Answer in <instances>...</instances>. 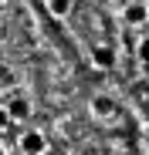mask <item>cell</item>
<instances>
[{"label": "cell", "instance_id": "obj_6", "mask_svg": "<svg viewBox=\"0 0 149 155\" xmlns=\"http://www.w3.org/2000/svg\"><path fill=\"white\" fill-rule=\"evenodd\" d=\"M47 10H51V17H68L71 14V0H44Z\"/></svg>", "mask_w": 149, "mask_h": 155}, {"label": "cell", "instance_id": "obj_8", "mask_svg": "<svg viewBox=\"0 0 149 155\" xmlns=\"http://www.w3.org/2000/svg\"><path fill=\"white\" fill-rule=\"evenodd\" d=\"M10 111H7V105H0V132H7V128H10Z\"/></svg>", "mask_w": 149, "mask_h": 155}, {"label": "cell", "instance_id": "obj_7", "mask_svg": "<svg viewBox=\"0 0 149 155\" xmlns=\"http://www.w3.org/2000/svg\"><path fill=\"white\" fill-rule=\"evenodd\" d=\"M136 58H139L142 64H149V37H142V41L136 44Z\"/></svg>", "mask_w": 149, "mask_h": 155}, {"label": "cell", "instance_id": "obj_1", "mask_svg": "<svg viewBox=\"0 0 149 155\" xmlns=\"http://www.w3.org/2000/svg\"><path fill=\"white\" fill-rule=\"evenodd\" d=\"M17 148H20V155H44L47 152V138L37 128H27V132L17 138Z\"/></svg>", "mask_w": 149, "mask_h": 155}, {"label": "cell", "instance_id": "obj_2", "mask_svg": "<svg viewBox=\"0 0 149 155\" xmlns=\"http://www.w3.org/2000/svg\"><path fill=\"white\" fill-rule=\"evenodd\" d=\"M122 20L129 24V27H139V24L149 20V4H126V10H122Z\"/></svg>", "mask_w": 149, "mask_h": 155}, {"label": "cell", "instance_id": "obj_3", "mask_svg": "<svg viewBox=\"0 0 149 155\" xmlns=\"http://www.w3.org/2000/svg\"><path fill=\"white\" fill-rule=\"evenodd\" d=\"M4 105H7V111H10V118H14V121L31 118V101L24 98V94H14V98H7Z\"/></svg>", "mask_w": 149, "mask_h": 155}, {"label": "cell", "instance_id": "obj_5", "mask_svg": "<svg viewBox=\"0 0 149 155\" xmlns=\"http://www.w3.org/2000/svg\"><path fill=\"white\" fill-rule=\"evenodd\" d=\"M92 115H95V118H112V115H115V101H112L109 94H95V98H92Z\"/></svg>", "mask_w": 149, "mask_h": 155}, {"label": "cell", "instance_id": "obj_10", "mask_svg": "<svg viewBox=\"0 0 149 155\" xmlns=\"http://www.w3.org/2000/svg\"><path fill=\"white\" fill-rule=\"evenodd\" d=\"M0 155H4V142H0Z\"/></svg>", "mask_w": 149, "mask_h": 155}, {"label": "cell", "instance_id": "obj_9", "mask_svg": "<svg viewBox=\"0 0 149 155\" xmlns=\"http://www.w3.org/2000/svg\"><path fill=\"white\" fill-rule=\"evenodd\" d=\"M4 10H7V0H0V17H4Z\"/></svg>", "mask_w": 149, "mask_h": 155}, {"label": "cell", "instance_id": "obj_11", "mask_svg": "<svg viewBox=\"0 0 149 155\" xmlns=\"http://www.w3.org/2000/svg\"><path fill=\"white\" fill-rule=\"evenodd\" d=\"M146 4H149V0H146Z\"/></svg>", "mask_w": 149, "mask_h": 155}, {"label": "cell", "instance_id": "obj_4", "mask_svg": "<svg viewBox=\"0 0 149 155\" xmlns=\"http://www.w3.org/2000/svg\"><path fill=\"white\" fill-rule=\"evenodd\" d=\"M92 64L102 68V71H109V68L115 64V51H112L109 44H95V47H92Z\"/></svg>", "mask_w": 149, "mask_h": 155}]
</instances>
